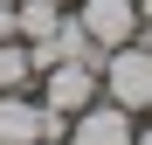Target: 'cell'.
Listing matches in <instances>:
<instances>
[{"instance_id": "obj_1", "label": "cell", "mask_w": 152, "mask_h": 145, "mask_svg": "<svg viewBox=\"0 0 152 145\" xmlns=\"http://www.w3.org/2000/svg\"><path fill=\"white\" fill-rule=\"evenodd\" d=\"M97 83H104V97H111V104H124L132 117H145V104H152V42H145V35H132V42L104 48Z\"/></svg>"}, {"instance_id": "obj_2", "label": "cell", "mask_w": 152, "mask_h": 145, "mask_svg": "<svg viewBox=\"0 0 152 145\" xmlns=\"http://www.w3.org/2000/svg\"><path fill=\"white\" fill-rule=\"evenodd\" d=\"M69 117L48 111L35 90H0V145H35V138H62Z\"/></svg>"}, {"instance_id": "obj_3", "label": "cell", "mask_w": 152, "mask_h": 145, "mask_svg": "<svg viewBox=\"0 0 152 145\" xmlns=\"http://www.w3.org/2000/svg\"><path fill=\"white\" fill-rule=\"evenodd\" d=\"M35 97H42L48 111L76 117L83 104H97V97H104V83H97V69H90V62H48L42 76H35Z\"/></svg>"}, {"instance_id": "obj_4", "label": "cell", "mask_w": 152, "mask_h": 145, "mask_svg": "<svg viewBox=\"0 0 152 145\" xmlns=\"http://www.w3.org/2000/svg\"><path fill=\"white\" fill-rule=\"evenodd\" d=\"M69 14L83 21V35H90L97 48H118V42L145 35V21H138V0H69Z\"/></svg>"}, {"instance_id": "obj_5", "label": "cell", "mask_w": 152, "mask_h": 145, "mask_svg": "<svg viewBox=\"0 0 152 145\" xmlns=\"http://www.w3.org/2000/svg\"><path fill=\"white\" fill-rule=\"evenodd\" d=\"M132 111L124 104H111V97H97V104H83L69 117V131H62V145H132Z\"/></svg>"}, {"instance_id": "obj_6", "label": "cell", "mask_w": 152, "mask_h": 145, "mask_svg": "<svg viewBox=\"0 0 152 145\" xmlns=\"http://www.w3.org/2000/svg\"><path fill=\"white\" fill-rule=\"evenodd\" d=\"M62 21V0H14V35L21 42H48Z\"/></svg>"}, {"instance_id": "obj_7", "label": "cell", "mask_w": 152, "mask_h": 145, "mask_svg": "<svg viewBox=\"0 0 152 145\" xmlns=\"http://www.w3.org/2000/svg\"><path fill=\"white\" fill-rule=\"evenodd\" d=\"M35 76H42V69H35V48L28 42H0V90H35Z\"/></svg>"}, {"instance_id": "obj_8", "label": "cell", "mask_w": 152, "mask_h": 145, "mask_svg": "<svg viewBox=\"0 0 152 145\" xmlns=\"http://www.w3.org/2000/svg\"><path fill=\"white\" fill-rule=\"evenodd\" d=\"M0 42H14V7H0Z\"/></svg>"}, {"instance_id": "obj_9", "label": "cell", "mask_w": 152, "mask_h": 145, "mask_svg": "<svg viewBox=\"0 0 152 145\" xmlns=\"http://www.w3.org/2000/svg\"><path fill=\"white\" fill-rule=\"evenodd\" d=\"M132 145H152V125H138V131H132Z\"/></svg>"}, {"instance_id": "obj_10", "label": "cell", "mask_w": 152, "mask_h": 145, "mask_svg": "<svg viewBox=\"0 0 152 145\" xmlns=\"http://www.w3.org/2000/svg\"><path fill=\"white\" fill-rule=\"evenodd\" d=\"M138 21H145V28H152V0H138Z\"/></svg>"}, {"instance_id": "obj_11", "label": "cell", "mask_w": 152, "mask_h": 145, "mask_svg": "<svg viewBox=\"0 0 152 145\" xmlns=\"http://www.w3.org/2000/svg\"><path fill=\"white\" fill-rule=\"evenodd\" d=\"M35 145H62V138H35Z\"/></svg>"}, {"instance_id": "obj_12", "label": "cell", "mask_w": 152, "mask_h": 145, "mask_svg": "<svg viewBox=\"0 0 152 145\" xmlns=\"http://www.w3.org/2000/svg\"><path fill=\"white\" fill-rule=\"evenodd\" d=\"M0 7H14V0H0Z\"/></svg>"}, {"instance_id": "obj_13", "label": "cell", "mask_w": 152, "mask_h": 145, "mask_svg": "<svg viewBox=\"0 0 152 145\" xmlns=\"http://www.w3.org/2000/svg\"><path fill=\"white\" fill-rule=\"evenodd\" d=\"M145 117H152V104H145Z\"/></svg>"}, {"instance_id": "obj_14", "label": "cell", "mask_w": 152, "mask_h": 145, "mask_svg": "<svg viewBox=\"0 0 152 145\" xmlns=\"http://www.w3.org/2000/svg\"><path fill=\"white\" fill-rule=\"evenodd\" d=\"M145 42H152V28H145Z\"/></svg>"}, {"instance_id": "obj_15", "label": "cell", "mask_w": 152, "mask_h": 145, "mask_svg": "<svg viewBox=\"0 0 152 145\" xmlns=\"http://www.w3.org/2000/svg\"><path fill=\"white\" fill-rule=\"evenodd\" d=\"M62 7H69V0H62Z\"/></svg>"}]
</instances>
